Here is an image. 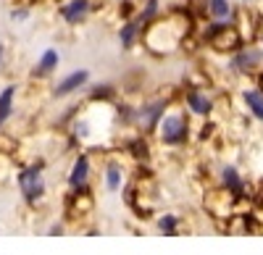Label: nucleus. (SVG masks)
<instances>
[{
	"mask_svg": "<svg viewBox=\"0 0 263 255\" xmlns=\"http://www.w3.org/2000/svg\"><path fill=\"white\" fill-rule=\"evenodd\" d=\"M161 137L168 145H179L187 137V121L182 116H166L161 124Z\"/></svg>",
	"mask_w": 263,
	"mask_h": 255,
	"instance_id": "f257e3e1",
	"label": "nucleus"
},
{
	"mask_svg": "<svg viewBox=\"0 0 263 255\" xmlns=\"http://www.w3.org/2000/svg\"><path fill=\"white\" fill-rule=\"evenodd\" d=\"M18 187H21V192H24L27 200H37L42 195V189H45V184H42V176H40L37 168H27V171H21Z\"/></svg>",
	"mask_w": 263,
	"mask_h": 255,
	"instance_id": "f03ea898",
	"label": "nucleus"
},
{
	"mask_svg": "<svg viewBox=\"0 0 263 255\" xmlns=\"http://www.w3.org/2000/svg\"><path fill=\"white\" fill-rule=\"evenodd\" d=\"M211 45L216 50H234L239 45V37L234 29H216L213 37H211Z\"/></svg>",
	"mask_w": 263,
	"mask_h": 255,
	"instance_id": "7ed1b4c3",
	"label": "nucleus"
},
{
	"mask_svg": "<svg viewBox=\"0 0 263 255\" xmlns=\"http://www.w3.org/2000/svg\"><path fill=\"white\" fill-rule=\"evenodd\" d=\"M87 76H90L87 71H74V74H69V76H66L58 87H55V95H69V92H74L77 87H82V84L87 82Z\"/></svg>",
	"mask_w": 263,
	"mask_h": 255,
	"instance_id": "20e7f679",
	"label": "nucleus"
},
{
	"mask_svg": "<svg viewBox=\"0 0 263 255\" xmlns=\"http://www.w3.org/2000/svg\"><path fill=\"white\" fill-rule=\"evenodd\" d=\"M87 174H90V163H87V158H84V155H79V161H77V163H74V168H71L69 184H71V187H82V184L87 182Z\"/></svg>",
	"mask_w": 263,
	"mask_h": 255,
	"instance_id": "39448f33",
	"label": "nucleus"
},
{
	"mask_svg": "<svg viewBox=\"0 0 263 255\" xmlns=\"http://www.w3.org/2000/svg\"><path fill=\"white\" fill-rule=\"evenodd\" d=\"M245 103H248V108L255 113V119L263 121V92L260 90H248L245 92Z\"/></svg>",
	"mask_w": 263,
	"mask_h": 255,
	"instance_id": "423d86ee",
	"label": "nucleus"
},
{
	"mask_svg": "<svg viewBox=\"0 0 263 255\" xmlns=\"http://www.w3.org/2000/svg\"><path fill=\"white\" fill-rule=\"evenodd\" d=\"M187 103H190V108H192L195 113H200V116H205V113L211 111V100H208L205 95L190 92V95H187Z\"/></svg>",
	"mask_w": 263,
	"mask_h": 255,
	"instance_id": "0eeeda50",
	"label": "nucleus"
},
{
	"mask_svg": "<svg viewBox=\"0 0 263 255\" xmlns=\"http://www.w3.org/2000/svg\"><path fill=\"white\" fill-rule=\"evenodd\" d=\"M84 11H87V0H74V3L63 8V16H66V21H79L84 16Z\"/></svg>",
	"mask_w": 263,
	"mask_h": 255,
	"instance_id": "6e6552de",
	"label": "nucleus"
},
{
	"mask_svg": "<svg viewBox=\"0 0 263 255\" xmlns=\"http://www.w3.org/2000/svg\"><path fill=\"white\" fill-rule=\"evenodd\" d=\"M13 87H6L3 90V95H0V124H3L6 119H8V113H11V100H13Z\"/></svg>",
	"mask_w": 263,
	"mask_h": 255,
	"instance_id": "1a4fd4ad",
	"label": "nucleus"
},
{
	"mask_svg": "<svg viewBox=\"0 0 263 255\" xmlns=\"http://www.w3.org/2000/svg\"><path fill=\"white\" fill-rule=\"evenodd\" d=\"M55 63H58V53L55 50H48L45 55H42V61H40V66L34 69V74H48L53 66H55Z\"/></svg>",
	"mask_w": 263,
	"mask_h": 255,
	"instance_id": "9d476101",
	"label": "nucleus"
},
{
	"mask_svg": "<svg viewBox=\"0 0 263 255\" xmlns=\"http://www.w3.org/2000/svg\"><path fill=\"white\" fill-rule=\"evenodd\" d=\"M105 184H108V189H119V187H121V168H119L116 163H111V166H108V176H105Z\"/></svg>",
	"mask_w": 263,
	"mask_h": 255,
	"instance_id": "9b49d317",
	"label": "nucleus"
},
{
	"mask_svg": "<svg viewBox=\"0 0 263 255\" xmlns=\"http://www.w3.org/2000/svg\"><path fill=\"white\" fill-rule=\"evenodd\" d=\"M158 229L163 231V234H174V229H177V216H163L158 221Z\"/></svg>",
	"mask_w": 263,
	"mask_h": 255,
	"instance_id": "f8f14e48",
	"label": "nucleus"
},
{
	"mask_svg": "<svg viewBox=\"0 0 263 255\" xmlns=\"http://www.w3.org/2000/svg\"><path fill=\"white\" fill-rule=\"evenodd\" d=\"M211 11H213L216 18H227V13H229L227 0H213V3H211Z\"/></svg>",
	"mask_w": 263,
	"mask_h": 255,
	"instance_id": "ddd939ff",
	"label": "nucleus"
},
{
	"mask_svg": "<svg viewBox=\"0 0 263 255\" xmlns=\"http://www.w3.org/2000/svg\"><path fill=\"white\" fill-rule=\"evenodd\" d=\"M258 61H260L258 53H248V55H239L237 63H239V69H248V71H250V69H255V63H258Z\"/></svg>",
	"mask_w": 263,
	"mask_h": 255,
	"instance_id": "4468645a",
	"label": "nucleus"
},
{
	"mask_svg": "<svg viewBox=\"0 0 263 255\" xmlns=\"http://www.w3.org/2000/svg\"><path fill=\"white\" fill-rule=\"evenodd\" d=\"M224 182H227L232 189H239V179H237V171H234V168H227V171H224Z\"/></svg>",
	"mask_w": 263,
	"mask_h": 255,
	"instance_id": "2eb2a0df",
	"label": "nucleus"
},
{
	"mask_svg": "<svg viewBox=\"0 0 263 255\" xmlns=\"http://www.w3.org/2000/svg\"><path fill=\"white\" fill-rule=\"evenodd\" d=\"M135 29H137L135 24H129V27H126V29L121 32V40H124V45H129V42H132V34H135Z\"/></svg>",
	"mask_w": 263,
	"mask_h": 255,
	"instance_id": "dca6fc26",
	"label": "nucleus"
},
{
	"mask_svg": "<svg viewBox=\"0 0 263 255\" xmlns=\"http://www.w3.org/2000/svg\"><path fill=\"white\" fill-rule=\"evenodd\" d=\"M0 55H3V50H0Z\"/></svg>",
	"mask_w": 263,
	"mask_h": 255,
	"instance_id": "f3484780",
	"label": "nucleus"
}]
</instances>
